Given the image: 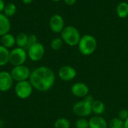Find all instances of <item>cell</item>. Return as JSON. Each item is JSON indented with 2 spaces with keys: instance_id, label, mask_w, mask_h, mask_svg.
Returning a JSON list of instances; mask_svg holds the SVG:
<instances>
[{
  "instance_id": "cell-1",
  "label": "cell",
  "mask_w": 128,
  "mask_h": 128,
  "mask_svg": "<svg viewBox=\"0 0 128 128\" xmlns=\"http://www.w3.org/2000/svg\"><path fill=\"white\" fill-rule=\"evenodd\" d=\"M28 80L34 89L45 92L51 89L54 86L56 76L51 68L40 66L31 72Z\"/></svg>"
},
{
  "instance_id": "cell-2",
  "label": "cell",
  "mask_w": 128,
  "mask_h": 128,
  "mask_svg": "<svg viewBox=\"0 0 128 128\" xmlns=\"http://www.w3.org/2000/svg\"><path fill=\"white\" fill-rule=\"evenodd\" d=\"M94 100V98L88 94L83 100L77 101L74 104L72 108L74 114L79 118H86L90 116L92 113V105Z\"/></svg>"
},
{
  "instance_id": "cell-3",
  "label": "cell",
  "mask_w": 128,
  "mask_h": 128,
  "mask_svg": "<svg viewBox=\"0 0 128 128\" xmlns=\"http://www.w3.org/2000/svg\"><path fill=\"white\" fill-rule=\"evenodd\" d=\"M77 46L79 51L82 55L88 56L95 52L98 47V41L94 36L91 34H85L81 36Z\"/></svg>"
},
{
  "instance_id": "cell-4",
  "label": "cell",
  "mask_w": 128,
  "mask_h": 128,
  "mask_svg": "<svg viewBox=\"0 0 128 128\" xmlns=\"http://www.w3.org/2000/svg\"><path fill=\"white\" fill-rule=\"evenodd\" d=\"M61 38L63 42L67 45L74 46L78 45L81 38V35L79 30L76 27L73 26H65L61 32Z\"/></svg>"
},
{
  "instance_id": "cell-5",
  "label": "cell",
  "mask_w": 128,
  "mask_h": 128,
  "mask_svg": "<svg viewBox=\"0 0 128 128\" xmlns=\"http://www.w3.org/2000/svg\"><path fill=\"white\" fill-rule=\"evenodd\" d=\"M28 58L27 51L20 47H15L10 51L9 63L14 66L22 65L25 64Z\"/></svg>"
},
{
  "instance_id": "cell-6",
  "label": "cell",
  "mask_w": 128,
  "mask_h": 128,
  "mask_svg": "<svg viewBox=\"0 0 128 128\" xmlns=\"http://www.w3.org/2000/svg\"><path fill=\"white\" fill-rule=\"evenodd\" d=\"M33 87L30 83L29 80H24L17 82L14 86L15 94L22 100H26L28 98L33 92Z\"/></svg>"
},
{
  "instance_id": "cell-7",
  "label": "cell",
  "mask_w": 128,
  "mask_h": 128,
  "mask_svg": "<svg viewBox=\"0 0 128 128\" xmlns=\"http://www.w3.org/2000/svg\"><path fill=\"white\" fill-rule=\"evenodd\" d=\"M31 72L32 71L27 66L22 64L13 67L10 73L11 74L13 80L17 82L20 81L28 80Z\"/></svg>"
},
{
  "instance_id": "cell-8",
  "label": "cell",
  "mask_w": 128,
  "mask_h": 128,
  "mask_svg": "<svg viewBox=\"0 0 128 128\" xmlns=\"http://www.w3.org/2000/svg\"><path fill=\"white\" fill-rule=\"evenodd\" d=\"M26 51L28 54V58H29V59L32 62H38L41 60L45 54L44 46L40 42L35 43Z\"/></svg>"
},
{
  "instance_id": "cell-9",
  "label": "cell",
  "mask_w": 128,
  "mask_h": 128,
  "mask_svg": "<svg viewBox=\"0 0 128 128\" xmlns=\"http://www.w3.org/2000/svg\"><path fill=\"white\" fill-rule=\"evenodd\" d=\"M76 69L70 65H64L61 67L58 71V75L60 80L64 82H69L74 80L76 76Z\"/></svg>"
},
{
  "instance_id": "cell-10",
  "label": "cell",
  "mask_w": 128,
  "mask_h": 128,
  "mask_svg": "<svg viewBox=\"0 0 128 128\" xmlns=\"http://www.w3.org/2000/svg\"><path fill=\"white\" fill-rule=\"evenodd\" d=\"M14 81L10 72L0 71V92H6L9 91L13 86Z\"/></svg>"
},
{
  "instance_id": "cell-11",
  "label": "cell",
  "mask_w": 128,
  "mask_h": 128,
  "mask_svg": "<svg viewBox=\"0 0 128 128\" xmlns=\"http://www.w3.org/2000/svg\"><path fill=\"white\" fill-rule=\"evenodd\" d=\"M50 30L54 33H61L64 29V20L60 14H54L50 20Z\"/></svg>"
},
{
  "instance_id": "cell-12",
  "label": "cell",
  "mask_w": 128,
  "mask_h": 128,
  "mask_svg": "<svg viewBox=\"0 0 128 128\" xmlns=\"http://www.w3.org/2000/svg\"><path fill=\"white\" fill-rule=\"evenodd\" d=\"M70 92L76 98H84L87 95H88L89 88L86 83L82 82H78L72 85Z\"/></svg>"
},
{
  "instance_id": "cell-13",
  "label": "cell",
  "mask_w": 128,
  "mask_h": 128,
  "mask_svg": "<svg viewBox=\"0 0 128 128\" xmlns=\"http://www.w3.org/2000/svg\"><path fill=\"white\" fill-rule=\"evenodd\" d=\"M89 128H108V122L100 116H94L88 120Z\"/></svg>"
},
{
  "instance_id": "cell-14",
  "label": "cell",
  "mask_w": 128,
  "mask_h": 128,
  "mask_svg": "<svg viewBox=\"0 0 128 128\" xmlns=\"http://www.w3.org/2000/svg\"><path fill=\"white\" fill-rule=\"evenodd\" d=\"M11 28L9 17L6 16L3 13H0V37L9 33Z\"/></svg>"
},
{
  "instance_id": "cell-15",
  "label": "cell",
  "mask_w": 128,
  "mask_h": 128,
  "mask_svg": "<svg viewBox=\"0 0 128 128\" xmlns=\"http://www.w3.org/2000/svg\"><path fill=\"white\" fill-rule=\"evenodd\" d=\"M1 45L8 48H13L14 45H16V37L14 34L7 33L1 37Z\"/></svg>"
},
{
  "instance_id": "cell-16",
  "label": "cell",
  "mask_w": 128,
  "mask_h": 128,
  "mask_svg": "<svg viewBox=\"0 0 128 128\" xmlns=\"http://www.w3.org/2000/svg\"><path fill=\"white\" fill-rule=\"evenodd\" d=\"M92 112L94 113L96 116H100L105 112L106 106L104 102H102L101 100H94L92 105Z\"/></svg>"
},
{
  "instance_id": "cell-17",
  "label": "cell",
  "mask_w": 128,
  "mask_h": 128,
  "mask_svg": "<svg viewBox=\"0 0 128 128\" xmlns=\"http://www.w3.org/2000/svg\"><path fill=\"white\" fill-rule=\"evenodd\" d=\"M116 14L118 17L124 19L128 16V3L126 2H122L118 4L116 7Z\"/></svg>"
},
{
  "instance_id": "cell-18",
  "label": "cell",
  "mask_w": 128,
  "mask_h": 128,
  "mask_svg": "<svg viewBox=\"0 0 128 128\" xmlns=\"http://www.w3.org/2000/svg\"><path fill=\"white\" fill-rule=\"evenodd\" d=\"M9 50L0 44V67L4 66L9 63Z\"/></svg>"
},
{
  "instance_id": "cell-19",
  "label": "cell",
  "mask_w": 128,
  "mask_h": 128,
  "mask_svg": "<svg viewBox=\"0 0 128 128\" xmlns=\"http://www.w3.org/2000/svg\"><path fill=\"white\" fill-rule=\"evenodd\" d=\"M28 34L24 32H20L16 36V45L17 47L23 48L26 50L27 42H28Z\"/></svg>"
},
{
  "instance_id": "cell-20",
  "label": "cell",
  "mask_w": 128,
  "mask_h": 128,
  "mask_svg": "<svg viewBox=\"0 0 128 128\" xmlns=\"http://www.w3.org/2000/svg\"><path fill=\"white\" fill-rule=\"evenodd\" d=\"M16 10H17V8H16V4H14V3L10 2V3H8V4H5L3 14L8 17H10V16H14L16 14Z\"/></svg>"
},
{
  "instance_id": "cell-21",
  "label": "cell",
  "mask_w": 128,
  "mask_h": 128,
  "mask_svg": "<svg viewBox=\"0 0 128 128\" xmlns=\"http://www.w3.org/2000/svg\"><path fill=\"white\" fill-rule=\"evenodd\" d=\"M70 122L66 118H59L54 122V128H70Z\"/></svg>"
},
{
  "instance_id": "cell-22",
  "label": "cell",
  "mask_w": 128,
  "mask_h": 128,
  "mask_svg": "<svg viewBox=\"0 0 128 128\" xmlns=\"http://www.w3.org/2000/svg\"><path fill=\"white\" fill-rule=\"evenodd\" d=\"M124 122L122 121L118 117L112 118L108 122V128H121L124 127Z\"/></svg>"
},
{
  "instance_id": "cell-23",
  "label": "cell",
  "mask_w": 128,
  "mask_h": 128,
  "mask_svg": "<svg viewBox=\"0 0 128 128\" xmlns=\"http://www.w3.org/2000/svg\"><path fill=\"white\" fill-rule=\"evenodd\" d=\"M63 40L62 39V38H53L51 42H50V47L52 50H55V51H57V50H59L62 46H63Z\"/></svg>"
},
{
  "instance_id": "cell-24",
  "label": "cell",
  "mask_w": 128,
  "mask_h": 128,
  "mask_svg": "<svg viewBox=\"0 0 128 128\" xmlns=\"http://www.w3.org/2000/svg\"><path fill=\"white\" fill-rule=\"evenodd\" d=\"M76 128H89L88 120L86 118H79L76 123H75Z\"/></svg>"
},
{
  "instance_id": "cell-25",
  "label": "cell",
  "mask_w": 128,
  "mask_h": 128,
  "mask_svg": "<svg viewBox=\"0 0 128 128\" xmlns=\"http://www.w3.org/2000/svg\"><path fill=\"white\" fill-rule=\"evenodd\" d=\"M38 42V38L35 34H31L28 35V42H27V45L26 47V50H27L30 46H32L33 44H34L35 43Z\"/></svg>"
},
{
  "instance_id": "cell-26",
  "label": "cell",
  "mask_w": 128,
  "mask_h": 128,
  "mask_svg": "<svg viewBox=\"0 0 128 128\" xmlns=\"http://www.w3.org/2000/svg\"><path fill=\"white\" fill-rule=\"evenodd\" d=\"M118 117L121 118L122 121L125 122L128 118V110L126 109H122L118 112Z\"/></svg>"
},
{
  "instance_id": "cell-27",
  "label": "cell",
  "mask_w": 128,
  "mask_h": 128,
  "mask_svg": "<svg viewBox=\"0 0 128 128\" xmlns=\"http://www.w3.org/2000/svg\"><path fill=\"white\" fill-rule=\"evenodd\" d=\"M64 2L68 5V6H71V5H74L76 2V0H63Z\"/></svg>"
},
{
  "instance_id": "cell-28",
  "label": "cell",
  "mask_w": 128,
  "mask_h": 128,
  "mask_svg": "<svg viewBox=\"0 0 128 128\" xmlns=\"http://www.w3.org/2000/svg\"><path fill=\"white\" fill-rule=\"evenodd\" d=\"M5 2L4 0H0V13H3L4 7H5Z\"/></svg>"
},
{
  "instance_id": "cell-29",
  "label": "cell",
  "mask_w": 128,
  "mask_h": 128,
  "mask_svg": "<svg viewBox=\"0 0 128 128\" xmlns=\"http://www.w3.org/2000/svg\"><path fill=\"white\" fill-rule=\"evenodd\" d=\"M33 2V0H22V2L25 4H29Z\"/></svg>"
},
{
  "instance_id": "cell-30",
  "label": "cell",
  "mask_w": 128,
  "mask_h": 128,
  "mask_svg": "<svg viewBox=\"0 0 128 128\" xmlns=\"http://www.w3.org/2000/svg\"><path fill=\"white\" fill-rule=\"evenodd\" d=\"M124 127L125 128H128V118L124 122Z\"/></svg>"
},
{
  "instance_id": "cell-31",
  "label": "cell",
  "mask_w": 128,
  "mask_h": 128,
  "mask_svg": "<svg viewBox=\"0 0 128 128\" xmlns=\"http://www.w3.org/2000/svg\"><path fill=\"white\" fill-rule=\"evenodd\" d=\"M51 1H52V2H60V1H62V0H51Z\"/></svg>"
},
{
  "instance_id": "cell-32",
  "label": "cell",
  "mask_w": 128,
  "mask_h": 128,
  "mask_svg": "<svg viewBox=\"0 0 128 128\" xmlns=\"http://www.w3.org/2000/svg\"><path fill=\"white\" fill-rule=\"evenodd\" d=\"M125 128L124 127H122V128Z\"/></svg>"
},
{
  "instance_id": "cell-33",
  "label": "cell",
  "mask_w": 128,
  "mask_h": 128,
  "mask_svg": "<svg viewBox=\"0 0 128 128\" xmlns=\"http://www.w3.org/2000/svg\"><path fill=\"white\" fill-rule=\"evenodd\" d=\"M0 97H1V92H0Z\"/></svg>"
}]
</instances>
